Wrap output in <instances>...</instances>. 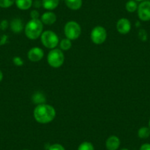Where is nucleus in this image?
<instances>
[{
  "label": "nucleus",
  "mask_w": 150,
  "mask_h": 150,
  "mask_svg": "<svg viewBox=\"0 0 150 150\" xmlns=\"http://www.w3.org/2000/svg\"><path fill=\"white\" fill-rule=\"evenodd\" d=\"M33 116L38 123L46 125L54 120L56 116V110L52 105L41 104L36 105L33 110Z\"/></svg>",
  "instance_id": "obj_1"
},
{
  "label": "nucleus",
  "mask_w": 150,
  "mask_h": 150,
  "mask_svg": "<svg viewBox=\"0 0 150 150\" xmlns=\"http://www.w3.org/2000/svg\"><path fill=\"white\" fill-rule=\"evenodd\" d=\"M44 24L40 19H31L24 27V33L30 40H36L41 37L44 31Z\"/></svg>",
  "instance_id": "obj_2"
},
{
  "label": "nucleus",
  "mask_w": 150,
  "mask_h": 150,
  "mask_svg": "<svg viewBox=\"0 0 150 150\" xmlns=\"http://www.w3.org/2000/svg\"><path fill=\"white\" fill-rule=\"evenodd\" d=\"M82 29L80 24L75 21H69L64 26V34L66 38L74 41L81 35Z\"/></svg>",
  "instance_id": "obj_3"
},
{
  "label": "nucleus",
  "mask_w": 150,
  "mask_h": 150,
  "mask_svg": "<svg viewBox=\"0 0 150 150\" xmlns=\"http://www.w3.org/2000/svg\"><path fill=\"white\" fill-rule=\"evenodd\" d=\"M65 61L63 52L60 49H53L47 54V63L51 67L57 69L63 66Z\"/></svg>",
  "instance_id": "obj_4"
},
{
  "label": "nucleus",
  "mask_w": 150,
  "mask_h": 150,
  "mask_svg": "<svg viewBox=\"0 0 150 150\" xmlns=\"http://www.w3.org/2000/svg\"><path fill=\"white\" fill-rule=\"evenodd\" d=\"M41 43L47 49H55L59 44V38L54 32L52 30H46L41 35Z\"/></svg>",
  "instance_id": "obj_5"
},
{
  "label": "nucleus",
  "mask_w": 150,
  "mask_h": 150,
  "mask_svg": "<svg viewBox=\"0 0 150 150\" xmlns=\"http://www.w3.org/2000/svg\"><path fill=\"white\" fill-rule=\"evenodd\" d=\"M107 31L102 26H96L91 32V40L96 45L102 44L107 39Z\"/></svg>",
  "instance_id": "obj_6"
},
{
  "label": "nucleus",
  "mask_w": 150,
  "mask_h": 150,
  "mask_svg": "<svg viewBox=\"0 0 150 150\" xmlns=\"http://www.w3.org/2000/svg\"><path fill=\"white\" fill-rule=\"evenodd\" d=\"M138 16L142 21H150V1H143L138 5Z\"/></svg>",
  "instance_id": "obj_7"
},
{
  "label": "nucleus",
  "mask_w": 150,
  "mask_h": 150,
  "mask_svg": "<svg viewBox=\"0 0 150 150\" xmlns=\"http://www.w3.org/2000/svg\"><path fill=\"white\" fill-rule=\"evenodd\" d=\"M44 57V52L40 47H35L30 49L27 52V57L31 62H39Z\"/></svg>",
  "instance_id": "obj_8"
},
{
  "label": "nucleus",
  "mask_w": 150,
  "mask_h": 150,
  "mask_svg": "<svg viewBox=\"0 0 150 150\" xmlns=\"http://www.w3.org/2000/svg\"><path fill=\"white\" fill-rule=\"evenodd\" d=\"M132 24L130 21L126 18H122L116 23V30L120 34L127 35L130 32Z\"/></svg>",
  "instance_id": "obj_9"
},
{
  "label": "nucleus",
  "mask_w": 150,
  "mask_h": 150,
  "mask_svg": "<svg viewBox=\"0 0 150 150\" xmlns=\"http://www.w3.org/2000/svg\"><path fill=\"white\" fill-rule=\"evenodd\" d=\"M41 22L45 25H52L57 21V16L52 11H47L41 16Z\"/></svg>",
  "instance_id": "obj_10"
},
{
  "label": "nucleus",
  "mask_w": 150,
  "mask_h": 150,
  "mask_svg": "<svg viewBox=\"0 0 150 150\" xmlns=\"http://www.w3.org/2000/svg\"><path fill=\"white\" fill-rule=\"evenodd\" d=\"M121 144L120 139L116 135H111L107 139L105 146L108 150H117Z\"/></svg>",
  "instance_id": "obj_11"
},
{
  "label": "nucleus",
  "mask_w": 150,
  "mask_h": 150,
  "mask_svg": "<svg viewBox=\"0 0 150 150\" xmlns=\"http://www.w3.org/2000/svg\"><path fill=\"white\" fill-rule=\"evenodd\" d=\"M10 27H11V30H12L13 33H16V34H19L24 30V26L22 20L19 18H13L11 21Z\"/></svg>",
  "instance_id": "obj_12"
},
{
  "label": "nucleus",
  "mask_w": 150,
  "mask_h": 150,
  "mask_svg": "<svg viewBox=\"0 0 150 150\" xmlns=\"http://www.w3.org/2000/svg\"><path fill=\"white\" fill-rule=\"evenodd\" d=\"M65 4L71 11H78L82 8L83 0H64Z\"/></svg>",
  "instance_id": "obj_13"
},
{
  "label": "nucleus",
  "mask_w": 150,
  "mask_h": 150,
  "mask_svg": "<svg viewBox=\"0 0 150 150\" xmlns=\"http://www.w3.org/2000/svg\"><path fill=\"white\" fill-rule=\"evenodd\" d=\"M42 6L44 9L49 11H52L58 7L60 0H41Z\"/></svg>",
  "instance_id": "obj_14"
},
{
  "label": "nucleus",
  "mask_w": 150,
  "mask_h": 150,
  "mask_svg": "<svg viewBox=\"0 0 150 150\" xmlns=\"http://www.w3.org/2000/svg\"><path fill=\"white\" fill-rule=\"evenodd\" d=\"M16 5L21 11H27L33 6V0H16Z\"/></svg>",
  "instance_id": "obj_15"
},
{
  "label": "nucleus",
  "mask_w": 150,
  "mask_h": 150,
  "mask_svg": "<svg viewBox=\"0 0 150 150\" xmlns=\"http://www.w3.org/2000/svg\"><path fill=\"white\" fill-rule=\"evenodd\" d=\"M32 101L36 105H41L46 103V97L44 93L40 91H37L33 93L32 96Z\"/></svg>",
  "instance_id": "obj_16"
},
{
  "label": "nucleus",
  "mask_w": 150,
  "mask_h": 150,
  "mask_svg": "<svg viewBox=\"0 0 150 150\" xmlns=\"http://www.w3.org/2000/svg\"><path fill=\"white\" fill-rule=\"evenodd\" d=\"M138 136L141 139H146L150 136V129L149 127H141L138 130Z\"/></svg>",
  "instance_id": "obj_17"
},
{
  "label": "nucleus",
  "mask_w": 150,
  "mask_h": 150,
  "mask_svg": "<svg viewBox=\"0 0 150 150\" xmlns=\"http://www.w3.org/2000/svg\"><path fill=\"white\" fill-rule=\"evenodd\" d=\"M59 46H60V50H61L63 52L68 51L71 48V41L66 38H63L60 41V42H59Z\"/></svg>",
  "instance_id": "obj_18"
},
{
  "label": "nucleus",
  "mask_w": 150,
  "mask_h": 150,
  "mask_svg": "<svg viewBox=\"0 0 150 150\" xmlns=\"http://www.w3.org/2000/svg\"><path fill=\"white\" fill-rule=\"evenodd\" d=\"M138 5L137 4L136 1L135 0H129L125 5L126 11L129 13H134L138 10Z\"/></svg>",
  "instance_id": "obj_19"
},
{
  "label": "nucleus",
  "mask_w": 150,
  "mask_h": 150,
  "mask_svg": "<svg viewBox=\"0 0 150 150\" xmlns=\"http://www.w3.org/2000/svg\"><path fill=\"white\" fill-rule=\"evenodd\" d=\"M77 150H94V146L91 142L84 141L80 144Z\"/></svg>",
  "instance_id": "obj_20"
},
{
  "label": "nucleus",
  "mask_w": 150,
  "mask_h": 150,
  "mask_svg": "<svg viewBox=\"0 0 150 150\" xmlns=\"http://www.w3.org/2000/svg\"><path fill=\"white\" fill-rule=\"evenodd\" d=\"M16 0H0V8H8L15 3Z\"/></svg>",
  "instance_id": "obj_21"
},
{
  "label": "nucleus",
  "mask_w": 150,
  "mask_h": 150,
  "mask_svg": "<svg viewBox=\"0 0 150 150\" xmlns=\"http://www.w3.org/2000/svg\"><path fill=\"white\" fill-rule=\"evenodd\" d=\"M138 38L142 41H146L147 40V33L144 29H141L138 32Z\"/></svg>",
  "instance_id": "obj_22"
},
{
  "label": "nucleus",
  "mask_w": 150,
  "mask_h": 150,
  "mask_svg": "<svg viewBox=\"0 0 150 150\" xmlns=\"http://www.w3.org/2000/svg\"><path fill=\"white\" fill-rule=\"evenodd\" d=\"M49 150H66L64 147L60 144H54L49 147Z\"/></svg>",
  "instance_id": "obj_23"
},
{
  "label": "nucleus",
  "mask_w": 150,
  "mask_h": 150,
  "mask_svg": "<svg viewBox=\"0 0 150 150\" xmlns=\"http://www.w3.org/2000/svg\"><path fill=\"white\" fill-rule=\"evenodd\" d=\"M13 62L14 64L17 66H21L24 64V60H23L21 57H18V56L14 57L13 59Z\"/></svg>",
  "instance_id": "obj_24"
},
{
  "label": "nucleus",
  "mask_w": 150,
  "mask_h": 150,
  "mask_svg": "<svg viewBox=\"0 0 150 150\" xmlns=\"http://www.w3.org/2000/svg\"><path fill=\"white\" fill-rule=\"evenodd\" d=\"M30 17H31V19H39L40 13L37 10H33L30 12Z\"/></svg>",
  "instance_id": "obj_25"
},
{
  "label": "nucleus",
  "mask_w": 150,
  "mask_h": 150,
  "mask_svg": "<svg viewBox=\"0 0 150 150\" xmlns=\"http://www.w3.org/2000/svg\"><path fill=\"white\" fill-rule=\"evenodd\" d=\"M8 22L7 20H3L0 23V29L2 30H5L8 28Z\"/></svg>",
  "instance_id": "obj_26"
},
{
  "label": "nucleus",
  "mask_w": 150,
  "mask_h": 150,
  "mask_svg": "<svg viewBox=\"0 0 150 150\" xmlns=\"http://www.w3.org/2000/svg\"><path fill=\"white\" fill-rule=\"evenodd\" d=\"M33 5L35 8H40L41 7H43L42 6V1H40V0H35V1H34V2H33Z\"/></svg>",
  "instance_id": "obj_27"
},
{
  "label": "nucleus",
  "mask_w": 150,
  "mask_h": 150,
  "mask_svg": "<svg viewBox=\"0 0 150 150\" xmlns=\"http://www.w3.org/2000/svg\"><path fill=\"white\" fill-rule=\"evenodd\" d=\"M140 150H150V144L146 143V144H142L140 147Z\"/></svg>",
  "instance_id": "obj_28"
},
{
  "label": "nucleus",
  "mask_w": 150,
  "mask_h": 150,
  "mask_svg": "<svg viewBox=\"0 0 150 150\" xmlns=\"http://www.w3.org/2000/svg\"><path fill=\"white\" fill-rule=\"evenodd\" d=\"M2 79H3V73L1 70H0V82L2 81Z\"/></svg>",
  "instance_id": "obj_29"
},
{
  "label": "nucleus",
  "mask_w": 150,
  "mask_h": 150,
  "mask_svg": "<svg viewBox=\"0 0 150 150\" xmlns=\"http://www.w3.org/2000/svg\"><path fill=\"white\" fill-rule=\"evenodd\" d=\"M135 1H136V2H143V1H145V0H135Z\"/></svg>",
  "instance_id": "obj_30"
},
{
  "label": "nucleus",
  "mask_w": 150,
  "mask_h": 150,
  "mask_svg": "<svg viewBox=\"0 0 150 150\" xmlns=\"http://www.w3.org/2000/svg\"><path fill=\"white\" fill-rule=\"evenodd\" d=\"M149 129H150V119H149Z\"/></svg>",
  "instance_id": "obj_31"
},
{
  "label": "nucleus",
  "mask_w": 150,
  "mask_h": 150,
  "mask_svg": "<svg viewBox=\"0 0 150 150\" xmlns=\"http://www.w3.org/2000/svg\"><path fill=\"white\" fill-rule=\"evenodd\" d=\"M121 150H129V149H127L125 148V149H121Z\"/></svg>",
  "instance_id": "obj_32"
},
{
  "label": "nucleus",
  "mask_w": 150,
  "mask_h": 150,
  "mask_svg": "<svg viewBox=\"0 0 150 150\" xmlns=\"http://www.w3.org/2000/svg\"><path fill=\"white\" fill-rule=\"evenodd\" d=\"M23 150H28V149H23Z\"/></svg>",
  "instance_id": "obj_33"
}]
</instances>
